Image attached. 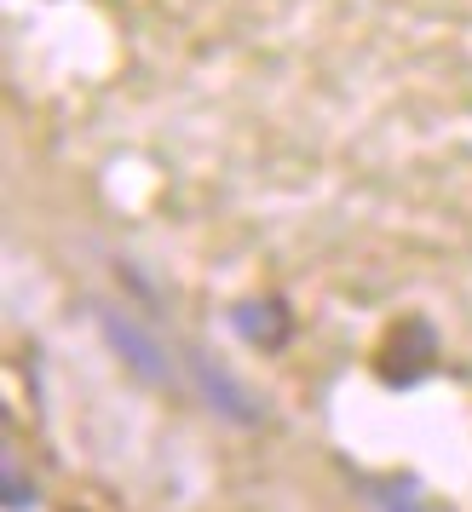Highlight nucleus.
Here are the masks:
<instances>
[{
    "instance_id": "1",
    "label": "nucleus",
    "mask_w": 472,
    "mask_h": 512,
    "mask_svg": "<svg viewBox=\"0 0 472 512\" xmlns=\"http://www.w3.org/2000/svg\"><path fill=\"white\" fill-rule=\"evenodd\" d=\"M104 334H110V346L127 357V369L139 374V380H150V386H167V380H173L167 346L150 334V328H139L133 317H121V311H104Z\"/></svg>"
},
{
    "instance_id": "2",
    "label": "nucleus",
    "mask_w": 472,
    "mask_h": 512,
    "mask_svg": "<svg viewBox=\"0 0 472 512\" xmlns=\"http://www.w3.org/2000/svg\"><path fill=\"white\" fill-rule=\"evenodd\" d=\"M190 380L202 386V397H208V403L219 409V415L242 420V426H254V420H260V403H254V397L242 392V386H236L231 374H219V363H208V357H190Z\"/></svg>"
},
{
    "instance_id": "3",
    "label": "nucleus",
    "mask_w": 472,
    "mask_h": 512,
    "mask_svg": "<svg viewBox=\"0 0 472 512\" xmlns=\"http://www.w3.org/2000/svg\"><path fill=\"white\" fill-rule=\"evenodd\" d=\"M0 466H6V507H12V512H29V507H35V489H29V478L18 472V461H12V455H6Z\"/></svg>"
},
{
    "instance_id": "4",
    "label": "nucleus",
    "mask_w": 472,
    "mask_h": 512,
    "mask_svg": "<svg viewBox=\"0 0 472 512\" xmlns=\"http://www.w3.org/2000/svg\"><path fill=\"white\" fill-rule=\"evenodd\" d=\"M369 501H375V512H426L421 501H415V489H403V484H392V489H369Z\"/></svg>"
}]
</instances>
